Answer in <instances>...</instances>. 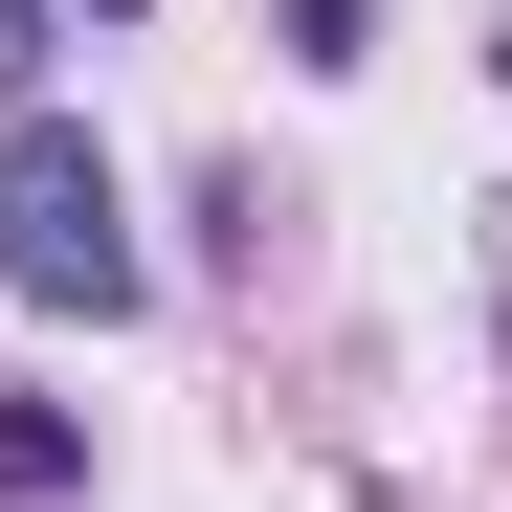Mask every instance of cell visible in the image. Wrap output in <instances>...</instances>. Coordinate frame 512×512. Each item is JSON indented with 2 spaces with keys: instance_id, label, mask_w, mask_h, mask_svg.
<instances>
[{
  "instance_id": "cell-1",
  "label": "cell",
  "mask_w": 512,
  "mask_h": 512,
  "mask_svg": "<svg viewBox=\"0 0 512 512\" xmlns=\"http://www.w3.org/2000/svg\"><path fill=\"white\" fill-rule=\"evenodd\" d=\"M0 290L23 312H90V334H134L156 312V245H134V179H112V134L90 112H0Z\"/></svg>"
},
{
  "instance_id": "cell-2",
  "label": "cell",
  "mask_w": 512,
  "mask_h": 512,
  "mask_svg": "<svg viewBox=\"0 0 512 512\" xmlns=\"http://www.w3.org/2000/svg\"><path fill=\"white\" fill-rule=\"evenodd\" d=\"M67 490H90V423H67V401H0V512H67Z\"/></svg>"
},
{
  "instance_id": "cell-3",
  "label": "cell",
  "mask_w": 512,
  "mask_h": 512,
  "mask_svg": "<svg viewBox=\"0 0 512 512\" xmlns=\"http://www.w3.org/2000/svg\"><path fill=\"white\" fill-rule=\"evenodd\" d=\"M290 67H312V90H357V67H379V0H290Z\"/></svg>"
},
{
  "instance_id": "cell-4",
  "label": "cell",
  "mask_w": 512,
  "mask_h": 512,
  "mask_svg": "<svg viewBox=\"0 0 512 512\" xmlns=\"http://www.w3.org/2000/svg\"><path fill=\"white\" fill-rule=\"evenodd\" d=\"M45 67H67V0H0V112H45Z\"/></svg>"
},
{
  "instance_id": "cell-5",
  "label": "cell",
  "mask_w": 512,
  "mask_h": 512,
  "mask_svg": "<svg viewBox=\"0 0 512 512\" xmlns=\"http://www.w3.org/2000/svg\"><path fill=\"white\" fill-rule=\"evenodd\" d=\"M490 90H512V23H490Z\"/></svg>"
}]
</instances>
